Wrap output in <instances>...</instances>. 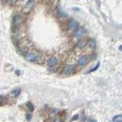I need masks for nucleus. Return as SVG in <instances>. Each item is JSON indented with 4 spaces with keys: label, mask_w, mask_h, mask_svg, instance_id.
<instances>
[{
    "label": "nucleus",
    "mask_w": 122,
    "mask_h": 122,
    "mask_svg": "<svg viewBox=\"0 0 122 122\" xmlns=\"http://www.w3.org/2000/svg\"><path fill=\"white\" fill-rule=\"evenodd\" d=\"M22 22V17L19 15H17L13 18V24L15 27H17L20 24H21Z\"/></svg>",
    "instance_id": "f257e3e1"
},
{
    "label": "nucleus",
    "mask_w": 122,
    "mask_h": 122,
    "mask_svg": "<svg viewBox=\"0 0 122 122\" xmlns=\"http://www.w3.org/2000/svg\"><path fill=\"white\" fill-rule=\"evenodd\" d=\"M85 32V29L83 27H80L76 31L75 34V37L76 39H80L81 37L84 35Z\"/></svg>",
    "instance_id": "f03ea898"
},
{
    "label": "nucleus",
    "mask_w": 122,
    "mask_h": 122,
    "mask_svg": "<svg viewBox=\"0 0 122 122\" xmlns=\"http://www.w3.org/2000/svg\"><path fill=\"white\" fill-rule=\"evenodd\" d=\"M25 58L29 62H34L37 59V56L33 53H28L25 56Z\"/></svg>",
    "instance_id": "7ed1b4c3"
},
{
    "label": "nucleus",
    "mask_w": 122,
    "mask_h": 122,
    "mask_svg": "<svg viewBox=\"0 0 122 122\" xmlns=\"http://www.w3.org/2000/svg\"><path fill=\"white\" fill-rule=\"evenodd\" d=\"M78 25V23L77 21L75 20H72L69 22L68 24V29L70 30H74V29H76Z\"/></svg>",
    "instance_id": "20e7f679"
},
{
    "label": "nucleus",
    "mask_w": 122,
    "mask_h": 122,
    "mask_svg": "<svg viewBox=\"0 0 122 122\" xmlns=\"http://www.w3.org/2000/svg\"><path fill=\"white\" fill-rule=\"evenodd\" d=\"M89 62V59L87 56H82L78 60V64L80 66L85 65Z\"/></svg>",
    "instance_id": "39448f33"
},
{
    "label": "nucleus",
    "mask_w": 122,
    "mask_h": 122,
    "mask_svg": "<svg viewBox=\"0 0 122 122\" xmlns=\"http://www.w3.org/2000/svg\"><path fill=\"white\" fill-rule=\"evenodd\" d=\"M74 71V67H73V65H67L64 68V72L65 74L66 75H70L72 72Z\"/></svg>",
    "instance_id": "423d86ee"
},
{
    "label": "nucleus",
    "mask_w": 122,
    "mask_h": 122,
    "mask_svg": "<svg viewBox=\"0 0 122 122\" xmlns=\"http://www.w3.org/2000/svg\"><path fill=\"white\" fill-rule=\"evenodd\" d=\"M58 62V59H56V58H54V57H53V58H50V59H49L48 61V64L50 66H53V65H55L56 64H57Z\"/></svg>",
    "instance_id": "0eeeda50"
},
{
    "label": "nucleus",
    "mask_w": 122,
    "mask_h": 122,
    "mask_svg": "<svg viewBox=\"0 0 122 122\" xmlns=\"http://www.w3.org/2000/svg\"><path fill=\"white\" fill-rule=\"evenodd\" d=\"M89 47L92 49H94L95 47H96V42L94 39H90L89 40Z\"/></svg>",
    "instance_id": "6e6552de"
},
{
    "label": "nucleus",
    "mask_w": 122,
    "mask_h": 122,
    "mask_svg": "<svg viewBox=\"0 0 122 122\" xmlns=\"http://www.w3.org/2000/svg\"><path fill=\"white\" fill-rule=\"evenodd\" d=\"M113 122H122V115L121 114L117 115L113 118Z\"/></svg>",
    "instance_id": "1a4fd4ad"
},
{
    "label": "nucleus",
    "mask_w": 122,
    "mask_h": 122,
    "mask_svg": "<svg viewBox=\"0 0 122 122\" xmlns=\"http://www.w3.org/2000/svg\"><path fill=\"white\" fill-rule=\"evenodd\" d=\"M20 89H16L14 90H12V92H11L12 95L14 96H17L18 95H19V94L20 93Z\"/></svg>",
    "instance_id": "9d476101"
},
{
    "label": "nucleus",
    "mask_w": 122,
    "mask_h": 122,
    "mask_svg": "<svg viewBox=\"0 0 122 122\" xmlns=\"http://www.w3.org/2000/svg\"><path fill=\"white\" fill-rule=\"evenodd\" d=\"M33 0H29V1H28V2H27L26 5V9H29L30 8H31L32 7V6H33Z\"/></svg>",
    "instance_id": "9b49d317"
},
{
    "label": "nucleus",
    "mask_w": 122,
    "mask_h": 122,
    "mask_svg": "<svg viewBox=\"0 0 122 122\" xmlns=\"http://www.w3.org/2000/svg\"><path fill=\"white\" fill-rule=\"evenodd\" d=\"M99 67V62H98V63L96 65V66H95V67L92 68L90 69V70H89L88 71V72H86V73H91V72H94V71L96 70H97V69L98 68V67Z\"/></svg>",
    "instance_id": "f8f14e48"
},
{
    "label": "nucleus",
    "mask_w": 122,
    "mask_h": 122,
    "mask_svg": "<svg viewBox=\"0 0 122 122\" xmlns=\"http://www.w3.org/2000/svg\"><path fill=\"white\" fill-rule=\"evenodd\" d=\"M26 106H27V108H28V109H29V111H33L34 110V107L33 104L32 103H27L26 104Z\"/></svg>",
    "instance_id": "ddd939ff"
},
{
    "label": "nucleus",
    "mask_w": 122,
    "mask_h": 122,
    "mask_svg": "<svg viewBox=\"0 0 122 122\" xmlns=\"http://www.w3.org/2000/svg\"><path fill=\"white\" fill-rule=\"evenodd\" d=\"M78 118H79V115L78 114H76L72 118V120H76L78 119Z\"/></svg>",
    "instance_id": "4468645a"
},
{
    "label": "nucleus",
    "mask_w": 122,
    "mask_h": 122,
    "mask_svg": "<svg viewBox=\"0 0 122 122\" xmlns=\"http://www.w3.org/2000/svg\"><path fill=\"white\" fill-rule=\"evenodd\" d=\"M52 122H62V120L60 119V118H56V119L53 120V121Z\"/></svg>",
    "instance_id": "2eb2a0df"
},
{
    "label": "nucleus",
    "mask_w": 122,
    "mask_h": 122,
    "mask_svg": "<svg viewBox=\"0 0 122 122\" xmlns=\"http://www.w3.org/2000/svg\"><path fill=\"white\" fill-rule=\"evenodd\" d=\"M31 116L30 114H27L26 115V119H27V120L29 121L31 120Z\"/></svg>",
    "instance_id": "dca6fc26"
},
{
    "label": "nucleus",
    "mask_w": 122,
    "mask_h": 122,
    "mask_svg": "<svg viewBox=\"0 0 122 122\" xmlns=\"http://www.w3.org/2000/svg\"><path fill=\"white\" fill-rule=\"evenodd\" d=\"M89 122H96V121L95 120H90L89 121Z\"/></svg>",
    "instance_id": "f3484780"
},
{
    "label": "nucleus",
    "mask_w": 122,
    "mask_h": 122,
    "mask_svg": "<svg viewBox=\"0 0 122 122\" xmlns=\"http://www.w3.org/2000/svg\"><path fill=\"white\" fill-rule=\"evenodd\" d=\"M15 1V0H10V1H11L12 3H14V2Z\"/></svg>",
    "instance_id": "a211bd4d"
}]
</instances>
